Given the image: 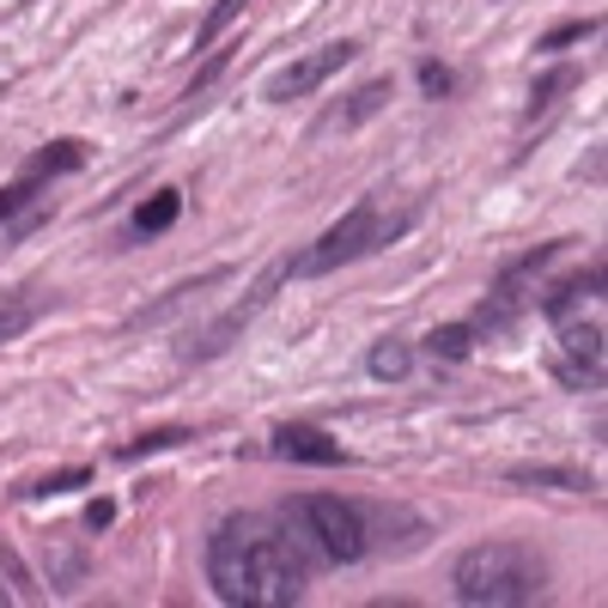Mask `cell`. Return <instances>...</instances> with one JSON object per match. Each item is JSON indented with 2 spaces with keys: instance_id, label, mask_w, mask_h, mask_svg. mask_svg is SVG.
Wrapping results in <instances>:
<instances>
[{
  "instance_id": "cell-2",
  "label": "cell",
  "mask_w": 608,
  "mask_h": 608,
  "mask_svg": "<svg viewBox=\"0 0 608 608\" xmlns=\"http://www.w3.org/2000/svg\"><path fill=\"white\" fill-rule=\"evenodd\" d=\"M451 584H456V603L469 608H517L547 591V566L517 542H481L456 560Z\"/></svg>"
},
{
  "instance_id": "cell-8",
  "label": "cell",
  "mask_w": 608,
  "mask_h": 608,
  "mask_svg": "<svg viewBox=\"0 0 608 608\" xmlns=\"http://www.w3.org/2000/svg\"><path fill=\"white\" fill-rule=\"evenodd\" d=\"M359 523H365V547L371 554H414V547L426 542V517L408 511V505H359Z\"/></svg>"
},
{
  "instance_id": "cell-10",
  "label": "cell",
  "mask_w": 608,
  "mask_h": 608,
  "mask_svg": "<svg viewBox=\"0 0 608 608\" xmlns=\"http://www.w3.org/2000/svg\"><path fill=\"white\" fill-rule=\"evenodd\" d=\"M596 292H603V262L591 256V268H578V274H566V280H554V287L535 292V311H542V317H554V322H566L578 304L596 299Z\"/></svg>"
},
{
  "instance_id": "cell-17",
  "label": "cell",
  "mask_w": 608,
  "mask_h": 608,
  "mask_svg": "<svg viewBox=\"0 0 608 608\" xmlns=\"http://www.w3.org/2000/svg\"><path fill=\"white\" fill-rule=\"evenodd\" d=\"M517 486H560V493H596L591 474H578V469H511Z\"/></svg>"
},
{
  "instance_id": "cell-24",
  "label": "cell",
  "mask_w": 608,
  "mask_h": 608,
  "mask_svg": "<svg viewBox=\"0 0 608 608\" xmlns=\"http://www.w3.org/2000/svg\"><path fill=\"white\" fill-rule=\"evenodd\" d=\"M451 86H456V74L444 67V61H420V91L426 98H451Z\"/></svg>"
},
{
  "instance_id": "cell-9",
  "label": "cell",
  "mask_w": 608,
  "mask_h": 608,
  "mask_svg": "<svg viewBox=\"0 0 608 608\" xmlns=\"http://www.w3.org/2000/svg\"><path fill=\"white\" fill-rule=\"evenodd\" d=\"M274 456L311 463V469H341V463H347V451H341L329 432H317V426H280V432H274Z\"/></svg>"
},
{
  "instance_id": "cell-7",
  "label": "cell",
  "mask_w": 608,
  "mask_h": 608,
  "mask_svg": "<svg viewBox=\"0 0 608 608\" xmlns=\"http://www.w3.org/2000/svg\"><path fill=\"white\" fill-rule=\"evenodd\" d=\"M359 55V43H322V49H311V55H299V61H287L280 74H268V86H262V98L268 104H292V98H311V91L322 86V79H334L347 61Z\"/></svg>"
},
{
  "instance_id": "cell-18",
  "label": "cell",
  "mask_w": 608,
  "mask_h": 608,
  "mask_svg": "<svg viewBox=\"0 0 608 608\" xmlns=\"http://www.w3.org/2000/svg\"><path fill=\"white\" fill-rule=\"evenodd\" d=\"M371 378H383V383H395V378H408V365H414V347L408 341H378L371 347Z\"/></svg>"
},
{
  "instance_id": "cell-3",
  "label": "cell",
  "mask_w": 608,
  "mask_h": 608,
  "mask_svg": "<svg viewBox=\"0 0 608 608\" xmlns=\"http://www.w3.org/2000/svg\"><path fill=\"white\" fill-rule=\"evenodd\" d=\"M280 530L292 535V547L304 554V566H353L365 560V523L353 499H334V493H299V499L280 505Z\"/></svg>"
},
{
  "instance_id": "cell-13",
  "label": "cell",
  "mask_w": 608,
  "mask_h": 608,
  "mask_svg": "<svg viewBox=\"0 0 608 608\" xmlns=\"http://www.w3.org/2000/svg\"><path fill=\"white\" fill-rule=\"evenodd\" d=\"M79 165H86V147H79V140H49L43 152H30L25 177L49 182V177H67V170H79Z\"/></svg>"
},
{
  "instance_id": "cell-21",
  "label": "cell",
  "mask_w": 608,
  "mask_h": 608,
  "mask_svg": "<svg viewBox=\"0 0 608 608\" xmlns=\"http://www.w3.org/2000/svg\"><path fill=\"white\" fill-rule=\"evenodd\" d=\"M566 86H578V67H554V74H542V79H535V86H530V116H535V110H547V104H554V98H560Z\"/></svg>"
},
{
  "instance_id": "cell-12",
  "label": "cell",
  "mask_w": 608,
  "mask_h": 608,
  "mask_svg": "<svg viewBox=\"0 0 608 608\" xmlns=\"http://www.w3.org/2000/svg\"><path fill=\"white\" fill-rule=\"evenodd\" d=\"M177 219H182V195L177 189H159V195H147L135 207V226L128 231H135V238H159V231H170Z\"/></svg>"
},
{
  "instance_id": "cell-22",
  "label": "cell",
  "mask_w": 608,
  "mask_h": 608,
  "mask_svg": "<svg viewBox=\"0 0 608 608\" xmlns=\"http://www.w3.org/2000/svg\"><path fill=\"white\" fill-rule=\"evenodd\" d=\"M86 481H91L86 469H61V474H43V481H30L25 493H30V499H55V493H74V486H86Z\"/></svg>"
},
{
  "instance_id": "cell-25",
  "label": "cell",
  "mask_w": 608,
  "mask_h": 608,
  "mask_svg": "<svg viewBox=\"0 0 608 608\" xmlns=\"http://www.w3.org/2000/svg\"><path fill=\"white\" fill-rule=\"evenodd\" d=\"M110 523H116V505H110V499H91L86 505V530H110Z\"/></svg>"
},
{
  "instance_id": "cell-6",
  "label": "cell",
  "mask_w": 608,
  "mask_h": 608,
  "mask_svg": "<svg viewBox=\"0 0 608 608\" xmlns=\"http://www.w3.org/2000/svg\"><path fill=\"white\" fill-rule=\"evenodd\" d=\"M608 347H603V322H566L554 341V378L566 390H603Z\"/></svg>"
},
{
  "instance_id": "cell-1",
  "label": "cell",
  "mask_w": 608,
  "mask_h": 608,
  "mask_svg": "<svg viewBox=\"0 0 608 608\" xmlns=\"http://www.w3.org/2000/svg\"><path fill=\"white\" fill-rule=\"evenodd\" d=\"M207 584L219 591V603L238 608H292L304 603L311 566L280 530V517L238 511L219 517L207 535Z\"/></svg>"
},
{
  "instance_id": "cell-14",
  "label": "cell",
  "mask_w": 608,
  "mask_h": 608,
  "mask_svg": "<svg viewBox=\"0 0 608 608\" xmlns=\"http://www.w3.org/2000/svg\"><path fill=\"white\" fill-rule=\"evenodd\" d=\"M37 311H43V299H37V292H0V347H7V341H18V334L37 322Z\"/></svg>"
},
{
  "instance_id": "cell-16",
  "label": "cell",
  "mask_w": 608,
  "mask_h": 608,
  "mask_svg": "<svg viewBox=\"0 0 608 608\" xmlns=\"http://www.w3.org/2000/svg\"><path fill=\"white\" fill-rule=\"evenodd\" d=\"M469 347H474V329H469V322H444V329L426 334V353H432V359H444V365H463V359H469Z\"/></svg>"
},
{
  "instance_id": "cell-4",
  "label": "cell",
  "mask_w": 608,
  "mask_h": 608,
  "mask_svg": "<svg viewBox=\"0 0 608 608\" xmlns=\"http://www.w3.org/2000/svg\"><path fill=\"white\" fill-rule=\"evenodd\" d=\"M408 226H414V207H383L378 195H365V201H353L304 256H292L287 274H334V268H347V262L378 256L383 243H395Z\"/></svg>"
},
{
  "instance_id": "cell-11",
  "label": "cell",
  "mask_w": 608,
  "mask_h": 608,
  "mask_svg": "<svg viewBox=\"0 0 608 608\" xmlns=\"http://www.w3.org/2000/svg\"><path fill=\"white\" fill-rule=\"evenodd\" d=\"M390 98H395V91H390V79H371V86H359V91H353V98H347L341 110H329V116H322L317 128H311V135H334V128L347 135V128H359V122H371V116H378V110L390 104Z\"/></svg>"
},
{
  "instance_id": "cell-15",
  "label": "cell",
  "mask_w": 608,
  "mask_h": 608,
  "mask_svg": "<svg viewBox=\"0 0 608 608\" xmlns=\"http://www.w3.org/2000/svg\"><path fill=\"white\" fill-rule=\"evenodd\" d=\"M195 439V432H189V426H152V432H140L135 444H122V463H140V456H159V451H177V444H189Z\"/></svg>"
},
{
  "instance_id": "cell-26",
  "label": "cell",
  "mask_w": 608,
  "mask_h": 608,
  "mask_svg": "<svg viewBox=\"0 0 608 608\" xmlns=\"http://www.w3.org/2000/svg\"><path fill=\"white\" fill-rule=\"evenodd\" d=\"M7 603H13V591H7V584H0V608H7Z\"/></svg>"
},
{
  "instance_id": "cell-23",
  "label": "cell",
  "mask_w": 608,
  "mask_h": 608,
  "mask_svg": "<svg viewBox=\"0 0 608 608\" xmlns=\"http://www.w3.org/2000/svg\"><path fill=\"white\" fill-rule=\"evenodd\" d=\"M30 201H37V177H18V182H7V189H0V226H7V219H13L18 207H30Z\"/></svg>"
},
{
  "instance_id": "cell-19",
  "label": "cell",
  "mask_w": 608,
  "mask_h": 608,
  "mask_svg": "<svg viewBox=\"0 0 608 608\" xmlns=\"http://www.w3.org/2000/svg\"><path fill=\"white\" fill-rule=\"evenodd\" d=\"M596 30H603V18H566V25H554L535 49H542V55H560V49L584 43V37H596Z\"/></svg>"
},
{
  "instance_id": "cell-5",
  "label": "cell",
  "mask_w": 608,
  "mask_h": 608,
  "mask_svg": "<svg viewBox=\"0 0 608 608\" xmlns=\"http://www.w3.org/2000/svg\"><path fill=\"white\" fill-rule=\"evenodd\" d=\"M566 250H572V238H554V243H542V250H530V256H517L511 268L493 280V292L481 299V311H474V329H505V322H517V311L530 304V292H523V280H535V274L547 268V262H560Z\"/></svg>"
},
{
  "instance_id": "cell-20",
  "label": "cell",
  "mask_w": 608,
  "mask_h": 608,
  "mask_svg": "<svg viewBox=\"0 0 608 608\" xmlns=\"http://www.w3.org/2000/svg\"><path fill=\"white\" fill-rule=\"evenodd\" d=\"M243 7H250V0H213V13L201 18V30H195V49H213V43H219V30H226L231 18L243 13Z\"/></svg>"
}]
</instances>
